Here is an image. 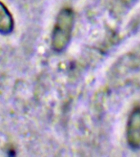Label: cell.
Wrapping results in <instances>:
<instances>
[{
	"label": "cell",
	"instance_id": "6da1fadb",
	"mask_svg": "<svg viewBox=\"0 0 140 157\" xmlns=\"http://www.w3.org/2000/svg\"><path fill=\"white\" fill-rule=\"evenodd\" d=\"M74 19V12L71 8H63L59 12L52 35V47L54 51H63L68 45L73 29Z\"/></svg>",
	"mask_w": 140,
	"mask_h": 157
},
{
	"label": "cell",
	"instance_id": "3957f363",
	"mask_svg": "<svg viewBox=\"0 0 140 157\" xmlns=\"http://www.w3.org/2000/svg\"><path fill=\"white\" fill-rule=\"evenodd\" d=\"M13 18L7 7L0 2V33L9 34L13 29Z\"/></svg>",
	"mask_w": 140,
	"mask_h": 157
},
{
	"label": "cell",
	"instance_id": "7a4b0ae2",
	"mask_svg": "<svg viewBox=\"0 0 140 157\" xmlns=\"http://www.w3.org/2000/svg\"><path fill=\"white\" fill-rule=\"evenodd\" d=\"M127 143L133 150L140 149V106H136L131 111L126 128Z\"/></svg>",
	"mask_w": 140,
	"mask_h": 157
}]
</instances>
